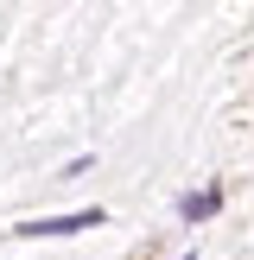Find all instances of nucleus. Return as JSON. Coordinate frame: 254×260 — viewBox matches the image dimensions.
<instances>
[{
    "instance_id": "nucleus-2",
    "label": "nucleus",
    "mask_w": 254,
    "mask_h": 260,
    "mask_svg": "<svg viewBox=\"0 0 254 260\" xmlns=\"http://www.w3.org/2000/svg\"><path fill=\"white\" fill-rule=\"evenodd\" d=\"M216 210H223V190H216V184L197 190V197H184V222H210Z\"/></svg>"
},
{
    "instance_id": "nucleus-1",
    "label": "nucleus",
    "mask_w": 254,
    "mask_h": 260,
    "mask_svg": "<svg viewBox=\"0 0 254 260\" xmlns=\"http://www.w3.org/2000/svg\"><path fill=\"white\" fill-rule=\"evenodd\" d=\"M102 210H76V216H38V222H19V235H83V229H96Z\"/></svg>"
}]
</instances>
